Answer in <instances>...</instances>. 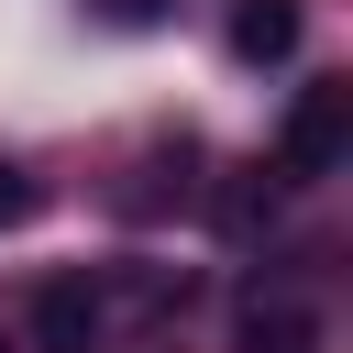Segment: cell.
I'll list each match as a JSON object with an SVG mask.
<instances>
[{"instance_id": "cell-3", "label": "cell", "mask_w": 353, "mask_h": 353, "mask_svg": "<svg viewBox=\"0 0 353 353\" xmlns=\"http://www.w3.org/2000/svg\"><path fill=\"white\" fill-rule=\"evenodd\" d=\"M232 55L243 66H287L298 55V0H243L232 11Z\"/></svg>"}, {"instance_id": "cell-5", "label": "cell", "mask_w": 353, "mask_h": 353, "mask_svg": "<svg viewBox=\"0 0 353 353\" xmlns=\"http://www.w3.org/2000/svg\"><path fill=\"white\" fill-rule=\"evenodd\" d=\"M33 210H44V188H33V176H22V165H0V232H22V221H33Z\"/></svg>"}, {"instance_id": "cell-2", "label": "cell", "mask_w": 353, "mask_h": 353, "mask_svg": "<svg viewBox=\"0 0 353 353\" xmlns=\"http://www.w3.org/2000/svg\"><path fill=\"white\" fill-rule=\"evenodd\" d=\"M99 331H110V298L88 276H55L33 298V353H99Z\"/></svg>"}, {"instance_id": "cell-1", "label": "cell", "mask_w": 353, "mask_h": 353, "mask_svg": "<svg viewBox=\"0 0 353 353\" xmlns=\"http://www.w3.org/2000/svg\"><path fill=\"white\" fill-rule=\"evenodd\" d=\"M342 154H353V88L320 77V88H298V110H287V132H276V176H287V188H320Z\"/></svg>"}, {"instance_id": "cell-6", "label": "cell", "mask_w": 353, "mask_h": 353, "mask_svg": "<svg viewBox=\"0 0 353 353\" xmlns=\"http://www.w3.org/2000/svg\"><path fill=\"white\" fill-rule=\"evenodd\" d=\"M0 353H11V331H0Z\"/></svg>"}, {"instance_id": "cell-4", "label": "cell", "mask_w": 353, "mask_h": 353, "mask_svg": "<svg viewBox=\"0 0 353 353\" xmlns=\"http://www.w3.org/2000/svg\"><path fill=\"white\" fill-rule=\"evenodd\" d=\"M243 353H320V320L298 298H254L243 309Z\"/></svg>"}]
</instances>
